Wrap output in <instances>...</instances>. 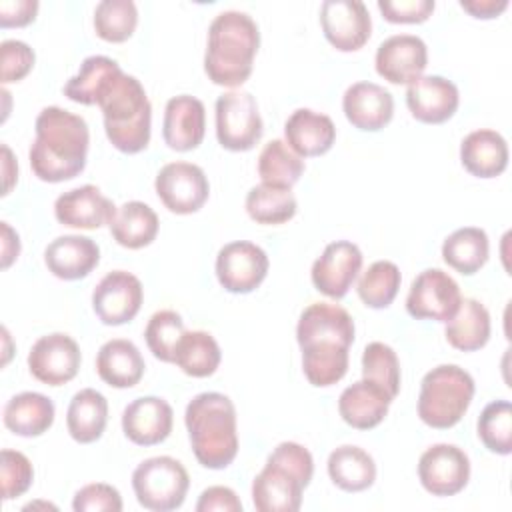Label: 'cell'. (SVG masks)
Returning <instances> with one entry per match:
<instances>
[{
	"instance_id": "7a4b0ae2",
	"label": "cell",
	"mask_w": 512,
	"mask_h": 512,
	"mask_svg": "<svg viewBox=\"0 0 512 512\" xmlns=\"http://www.w3.org/2000/svg\"><path fill=\"white\" fill-rule=\"evenodd\" d=\"M34 130L36 138L28 152L34 176L56 184L84 170L90 132L82 116L60 106H46L36 116Z\"/></svg>"
},
{
	"instance_id": "e575fe53",
	"label": "cell",
	"mask_w": 512,
	"mask_h": 512,
	"mask_svg": "<svg viewBox=\"0 0 512 512\" xmlns=\"http://www.w3.org/2000/svg\"><path fill=\"white\" fill-rule=\"evenodd\" d=\"M488 254V234L476 226H464L454 230L442 244L444 262L466 276L476 274L488 262Z\"/></svg>"
},
{
	"instance_id": "7bdbcfd3",
	"label": "cell",
	"mask_w": 512,
	"mask_h": 512,
	"mask_svg": "<svg viewBox=\"0 0 512 512\" xmlns=\"http://www.w3.org/2000/svg\"><path fill=\"white\" fill-rule=\"evenodd\" d=\"M184 332H186L184 320L178 312L158 310L150 316L146 324L144 340L150 352L154 354V358L162 362H174V350Z\"/></svg>"
},
{
	"instance_id": "b9f144b4",
	"label": "cell",
	"mask_w": 512,
	"mask_h": 512,
	"mask_svg": "<svg viewBox=\"0 0 512 512\" xmlns=\"http://www.w3.org/2000/svg\"><path fill=\"white\" fill-rule=\"evenodd\" d=\"M362 378L384 388L392 398L400 392V362L384 342H370L362 352Z\"/></svg>"
},
{
	"instance_id": "60d3db41",
	"label": "cell",
	"mask_w": 512,
	"mask_h": 512,
	"mask_svg": "<svg viewBox=\"0 0 512 512\" xmlns=\"http://www.w3.org/2000/svg\"><path fill=\"white\" fill-rule=\"evenodd\" d=\"M476 432L490 452L508 456L512 452V404L508 400L486 404L478 416Z\"/></svg>"
},
{
	"instance_id": "5bb4252c",
	"label": "cell",
	"mask_w": 512,
	"mask_h": 512,
	"mask_svg": "<svg viewBox=\"0 0 512 512\" xmlns=\"http://www.w3.org/2000/svg\"><path fill=\"white\" fill-rule=\"evenodd\" d=\"M82 354L74 338L64 332L40 336L28 354L30 374L48 386H62L70 382L80 370Z\"/></svg>"
},
{
	"instance_id": "4dcf8cb0",
	"label": "cell",
	"mask_w": 512,
	"mask_h": 512,
	"mask_svg": "<svg viewBox=\"0 0 512 512\" xmlns=\"http://www.w3.org/2000/svg\"><path fill=\"white\" fill-rule=\"evenodd\" d=\"M490 314L474 298H462L458 312L446 322L444 336L460 352H476L490 340Z\"/></svg>"
},
{
	"instance_id": "d4e9b609",
	"label": "cell",
	"mask_w": 512,
	"mask_h": 512,
	"mask_svg": "<svg viewBox=\"0 0 512 512\" xmlns=\"http://www.w3.org/2000/svg\"><path fill=\"white\" fill-rule=\"evenodd\" d=\"M284 138L300 158L322 156L336 140V126L332 118L322 112L298 108L284 122Z\"/></svg>"
},
{
	"instance_id": "f1b7e54d",
	"label": "cell",
	"mask_w": 512,
	"mask_h": 512,
	"mask_svg": "<svg viewBox=\"0 0 512 512\" xmlns=\"http://www.w3.org/2000/svg\"><path fill=\"white\" fill-rule=\"evenodd\" d=\"M54 404L40 392H20L4 406V426L16 436L34 438L48 432L54 424Z\"/></svg>"
},
{
	"instance_id": "4316f807",
	"label": "cell",
	"mask_w": 512,
	"mask_h": 512,
	"mask_svg": "<svg viewBox=\"0 0 512 512\" xmlns=\"http://www.w3.org/2000/svg\"><path fill=\"white\" fill-rule=\"evenodd\" d=\"M508 144L496 130L480 128L460 144V162L476 178H496L508 166Z\"/></svg>"
},
{
	"instance_id": "5b68a950",
	"label": "cell",
	"mask_w": 512,
	"mask_h": 512,
	"mask_svg": "<svg viewBox=\"0 0 512 512\" xmlns=\"http://www.w3.org/2000/svg\"><path fill=\"white\" fill-rule=\"evenodd\" d=\"M314 474L308 448L298 442H280L266 458L252 482V502L258 512H296L302 492Z\"/></svg>"
},
{
	"instance_id": "d6a6232c",
	"label": "cell",
	"mask_w": 512,
	"mask_h": 512,
	"mask_svg": "<svg viewBox=\"0 0 512 512\" xmlns=\"http://www.w3.org/2000/svg\"><path fill=\"white\" fill-rule=\"evenodd\" d=\"M158 226V216L148 204L140 200H130L116 210L110 222V234L120 246L138 250L154 242Z\"/></svg>"
},
{
	"instance_id": "52a82bcc",
	"label": "cell",
	"mask_w": 512,
	"mask_h": 512,
	"mask_svg": "<svg viewBox=\"0 0 512 512\" xmlns=\"http://www.w3.org/2000/svg\"><path fill=\"white\" fill-rule=\"evenodd\" d=\"M474 378L456 364H440L424 374L418 394L420 420L436 430L456 426L474 398Z\"/></svg>"
},
{
	"instance_id": "bcb514c9",
	"label": "cell",
	"mask_w": 512,
	"mask_h": 512,
	"mask_svg": "<svg viewBox=\"0 0 512 512\" xmlns=\"http://www.w3.org/2000/svg\"><path fill=\"white\" fill-rule=\"evenodd\" d=\"M76 512H120L122 496L120 492L104 482H94L82 486L72 500Z\"/></svg>"
},
{
	"instance_id": "30bf717a",
	"label": "cell",
	"mask_w": 512,
	"mask_h": 512,
	"mask_svg": "<svg viewBox=\"0 0 512 512\" xmlns=\"http://www.w3.org/2000/svg\"><path fill=\"white\" fill-rule=\"evenodd\" d=\"M462 294L456 280L440 270H422L414 280L406 296V310L416 320L448 322L460 308Z\"/></svg>"
},
{
	"instance_id": "9a60e30c",
	"label": "cell",
	"mask_w": 512,
	"mask_h": 512,
	"mask_svg": "<svg viewBox=\"0 0 512 512\" xmlns=\"http://www.w3.org/2000/svg\"><path fill=\"white\" fill-rule=\"evenodd\" d=\"M320 26L324 38L340 52L360 50L372 34L370 12L360 0H324Z\"/></svg>"
},
{
	"instance_id": "816d5d0a",
	"label": "cell",
	"mask_w": 512,
	"mask_h": 512,
	"mask_svg": "<svg viewBox=\"0 0 512 512\" xmlns=\"http://www.w3.org/2000/svg\"><path fill=\"white\" fill-rule=\"evenodd\" d=\"M0 228H2V268H8L20 254V240L8 222H0Z\"/></svg>"
},
{
	"instance_id": "2e32d148",
	"label": "cell",
	"mask_w": 512,
	"mask_h": 512,
	"mask_svg": "<svg viewBox=\"0 0 512 512\" xmlns=\"http://www.w3.org/2000/svg\"><path fill=\"white\" fill-rule=\"evenodd\" d=\"M142 300V282L126 270L108 272L92 292L94 314L106 326H120L134 320Z\"/></svg>"
},
{
	"instance_id": "1f68e13d",
	"label": "cell",
	"mask_w": 512,
	"mask_h": 512,
	"mask_svg": "<svg viewBox=\"0 0 512 512\" xmlns=\"http://www.w3.org/2000/svg\"><path fill=\"white\" fill-rule=\"evenodd\" d=\"M328 476L344 492L368 490L376 480L374 458L360 446L344 444L328 456Z\"/></svg>"
},
{
	"instance_id": "f907efd6",
	"label": "cell",
	"mask_w": 512,
	"mask_h": 512,
	"mask_svg": "<svg viewBox=\"0 0 512 512\" xmlns=\"http://www.w3.org/2000/svg\"><path fill=\"white\" fill-rule=\"evenodd\" d=\"M460 8L480 20L498 18L506 8L508 0H460Z\"/></svg>"
},
{
	"instance_id": "681fc988",
	"label": "cell",
	"mask_w": 512,
	"mask_h": 512,
	"mask_svg": "<svg viewBox=\"0 0 512 512\" xmlns=\"http://www.w3.org/2000/svg\"><path fill=\"white\" fill-rule=\"evenodd\" d=\"M38 12L36 0H2L0 2V26L22 28L34 22Z\"/></svg>"
},
{
	"instance_id": "9c48e42d",
	"label": "cell",
	"mask_w": 512,
	"mask_h": 512,
	"mask_svg": "<svg viewBox=\"0 0 512 512\" xmlns=\"http://www.w3.org/2000/svg\"><path fill=\"white\" fill-rule=\"evenodd\" d=\"M216 138L230 152H246L258 144L262 138V118L250 92L230 90L218 96Z\"/></svg>"
},
{
	"instance_id": "f35d334b",
	"label": "cell",
	"mask_w": 512,
	"mask_h": 512,
	"mask_svg": "<svg viewBox=\"0 0 512 512\" xmlns=\"http://www.w3.org/2000/svg\"><path fill=\"white\" fill-rule=\"evenodd\" d=\"M400 282H402L400 268L390 260H378L360 274L356 292L364 302V306L380 310V308H388L394 302L400 290Z\"/></svg>"
},
{
	"instance_id": "7dc6e473",
	"label": "cell",
	"mask_w": 512,
	"mask_h": 512,
	"mask_svg": "<svg viewBox=\"0 0 512 512\" xmlns=\"http://www.w3.org/2000/svg\"><path fill=\"white\" fill-rule=\"evenodd\" d=\"M434 0H378V10L392 24H420L434 12Z\"/></svg>"
},
{
	"instance_id": "44dd1931",
	"label": "cell",
	"mask_w": 512,
	"mask_h": 512,
	"mask_svg": "<svg viewBox=\"0 0 512 512\" xmlns=\"http://www.w3.org/2000/svg\"><path fill=\"white\" fill-rule=\"evenodd\" d=\"M174 424L172 406L158 396H140L122 412L124 436L138 446H154L164 442Z\"/></svg>"
},
{
	"instance_id": "277c9868",
	"label": "cell",
	"mask_w": 512,
	"mask_h": 512,
	"mask_svg": "<svg viewBox=\"0 0 512 512\" xmlns=\"http://www.w3.org/2000/svg\"><path fill=\"white\" fill-rule=\"evenodd\" d=\"M190 446L196 460L210 470H222L238 454L236 408L220 392L194 396L184 412Z\"/></svg>"
},
{
	"instance_id": "3957f363",
	"label": "cell",
	"mask_w": 512,
	"mask_h": 512,
	"mask_svg": "<svg viewBox=\"0 0 512 512\" xmlns=\"http://www.w3.org/2000/svg\"><path fill=\"white\" fill-rule=\"evenodd\" d=\"M258 46V26L246 12H220L208 28L204 54V72L208 80L226 88L242 86L252 74Z\"/></svg>"
},
{
	"instance_id": "8992f818",
	"label": "cell",
	"mask_w": 512,
	"mask_h": 512,
	"mask_svg": "<svg viewBox=\"0 0 512 512\" xmlns=\"http://www.w3.org/2000/svg\"><path fill=\"white\" fill-rule=\"evenodd\" d=\"M110 144L124 152H142L150 142L152 106L138 78L120 72L98 100Z\"/></svg>"
},
{
	"instance_id": "ffe728a7",
	"label": "cell",
	"mask_w": 512,
	"mask_h": 512,
	"mask_svg": "<svg viewBox=\"0 0 512 512\" xmlns=\"http://www.w3.org/2000/svg\"><path fill=\"white\" fill-rule=\"evenodd\" d=\"M460 104L458 88L444 76H420L406 88V106L410 114L424 124H442L450 120Z\"/></svg>"
},
{
	"instance_id": "d6986e66",
	"label": "cell",
	"mask_w": 512,
	"mask_h": 512,
	"mask_svg": "<svg viewBox=\"0 0 512 512\" xmlns=\"http://www.w3.org/2000/svg\"><path fill=\"white\" fill-rule=\"evenodd\" d=\"M116 206L110 198H106L98 186L84 184L60 194L54 202V216L60 224L68 228L96 230L102 226H110Z\"/></svg>"
},
{
	"instance_id": "6da1fadb",
	"label": "cell",
	"mask_w": 512,
	"mask_h": 512,
	"mask_svg": "<svg viewBox=\"0 0 512 512\" xmlns=\"http://www.w3.org/2000/svg\"><path fill=\"white\" fill-rule=\"evenodd\" d=\"M302 370L316 388L340 382L348 372V350L354 342V320L338 304L314 302L302 310L296 326Z\"/></svg>"
},
{
	"instance_id": "ab89813d",
	"label": "cell",
	"mask_w": 512,
	"mask_h": 512,
	"mask_svg": "<svg viewBox=\"0 0 512 512\" xmlns=\"http://www.w3.org/2000/svg\"><path fill=\"white\" fill-rule=\"evenodd\" d=\"M136 24L138 10L132 0H102L94 10V30L106 42H126Z\"/></svg>"
},
{
	"instance_id": "74e56055",
	"label": "cell",
	"mask_w": 512,
	"mask_h": 512,
	"mask_svg": "<svg viewBox=\"0 0 512 512\" xmlns=\"http://www.w3.org/2000/svg\"><path fill=\"white\" fill-rule=\"evenodd\" d=\"M302 172L304 160L284 140H270L258 156V176L264 184L292 188Z\"/></svg>"
},
{
	"instance_id": "8fae6325",
	"label": "cell",
	"mask_w": 512,
	"mask_h": 512,
	"mask_svg": "<svg viewBox=\"0 0 512 512\" xmlns=\"http://www.w3.org/2000/svg\"><path fill=\"white\" fill-rule=\"evenodd\" d=\"M160 202L174 214L198 212L210 194L204 170L192 162H170L160 168L154 180Z\"/></svg>"
},
{
	"instance_id": "7402d4cb",
	"label": "cell",
	"mask_w": 512,
	"mask_h": 512,
	"mask_svg": "<svg viewBox=\"0 0 512 512\" xmlns=\"http://www.w3.org/2000/svg\"><path fill=\"white\" fill-rule=\"evenodd\" d=\"M206 132V108L190 96L180 94L166 102L162 138L168 148L176 152H188L202 144Z\"/></svg>"
},
{
	"instance_id": "484cf974",
	"label": "cell",
	"mask_w": 512,
	"mask_h": 512,
	"mask_svg": "<svg viewBox=\"0 0 512 512\" xmlns=\"http://www.w3.org/2000/svg\"><path fill=\"white\" fill-rule=\"evenodd\" d=\"M392 396L370 380H358L342 390L338 412L342 420L356 430L376 428L388 414Z\"/></svg>"
},
{
	"instance_id": "603a6c76",
	"label": "cell",
	"mask_w": 512,
	"mask_h": 512,
	"mask_svg": "<svg viewBox=\"0 0 512 512\" xmlns=\"http://www.w3.org/2000/svg\"><path fill=\"white\" fill-rule=\"evenodd\" d=\"M342 110L354 128L378 132L394 116V98L380 84L354 82L342 96Z\"/></svg>"
},
{
	"instance_id": "ac0fdd59",
	"label": "cell",
	"mask_w": 512,
	"mask_h": 512,
	"mask_svg": "<svg viewBox=\"0 0 512 512\" xmlns=\"http://www.w3.org/2000/svg\"><path fill=\"white\" fill-rule=\"evenodd\" d=\"M376 72L390 84H412L428 66V48L414 34L386 38L376 50Z\"/></svg>"
},
{
	"instance_id": "8d00e7d4",
	"label": "cell",
	"mask_w": 512,
	"mask_h": 512,
	"mask_svg": "<svg viewBox=\"0 0 512 512\" xmlns=\"http://www.w3.org/2000/svg\"><path fill=\"white\" fill-rule=\"evenodd\" d=\"M296 208L292 188L262 182L246 194V212L258 224H284L294 218Z\"/></svg>"
},
{
	"instance_id": "d590c367",
	"label": "cell",
	"mask_w": 512,
	"mask_h": 512,
	"mask_svg": "<svg viewBox=\"0 0 512 512\" xmlns=\"http://www.w3.org/2000/svg\"><path fill=\"white\" fill-rule=\"evenodd\" d=\"M220 360V346L210 332L186 330L176 344L172 364L192 378H208L218 370Z\"/></svg>"
},
{
	"instance_id": "7c38bea8",
	"label": "cell",
	"mask_w": 512,
	"mask_h": 512,
	"mask_svg": "<svg viewBox=\"0 0 512 512\" xmlns=\"http://www.w3.org/2000/svg\"><path fill=\"white\" fill-rule=\"evenodd\" d=\"M266 252L248 240L228 242L216 256V278L220 286L232 294H248L256 290L268 274Z\"/></svg>"
},
{
	"instance_id": "f546056e",
	"label": "cell",
	"mask_w": 512,
	"mask_h": 512,
	"mask_svg": "<svg viewBox=\"0 0 512 512\" xmlns=\"http://www.w3.org/2000/svg\"><path fill=\"white\" fill-rule=\"evenodd\" d=\"M108 422V402L104 394L94 388H84L76 392L68 404L66 428L72 440L78 444L96 442Z\"/></svg>"
},
{
	"instance_id": "c3c4849f",
	"label": "cell",
	"mask_w": 512,
	"mask_h": 512,
	"mask_svg": "<svg viewBox=\"0 0 512 512\" xmlns=\"http://www.w3.org/2000/svg\"><path fill=\"white\" fill-rule=\"evenodd\" d=\"M242 512V502L236 496V492L228 486H210L206 488L198 502H196V512Z\"/></svg>"
},
{
	"instance_id": "ee69618b",
	"label": "cell",
	"mask_w": 512,
	"mask_h": 512,
	"mask_svg": "<svg viewBox=\"0 0 512 512\" xmlns=\"http://www.w3.org/2000/svg\"><path fill=\"white\" fill-rule=\"evenodd\" d=\"M0 480H2V498L14 500L22 496L34 480L32 462L18 450L4 448L0 462Z\"/></svg>"
},
{
	"instance_id": "f6af8a7d",
	"label": "cell",
	"mask_w": 512,
	"mask_h": 512,
	"mask_svg": "<svg viewBox=\"0 0 512 512\" xmlns=\"http://www.w3.org/2000/svg\"><path fill=\"white\" fill-rule=\"evenodd\" d=\"M34 50L22 40H4L0 44V80L2 84L18 82L34 66Z\"/></svg>"
},
{
	"instance_id": "4fadbf2b",
	"label": "cell",
	"mask_w": 512,
	"mask_h": 512,
	"mask_svg": "<svg viewBox=\"0 0 512 512\" xmlns=\"http://www.w3.org/2000/svg\"><path fill=\"white\" fill-rule=\"evenodd\" d=\"M418 478L432 496H454L470 480L468 454L454 444H434L418 460Z\"/></svg>"
},
{
	"instance_id": "e0dca14e",
	"label": "cell",
	"mask_w": 512,
	"mask_h": 512,
	"mask_svg": "<svg viewBox=\"0 0 512 512\" xmlns=\"http://www.w3.org/2000/svg\"><path fill=\"white\" fill-rule=\"evenodd\" d=\"M362 270V252L354 242H330L312 264V284L328 298L340 300L352 288Z\"/></svg>"
},
{
	"instance_id": "f5cc1de1",
	"label": "cell",
	"mask_w": 512,
	"mask_h": 512,
	"mask_svg": "<svg viewBox=\"0 0 512 512\" xmlns=\"http://www.w3.org/2000/svg\"><path fill=\"white\" fill-rule=\"evenodd\" d=\"M2 172H4V196L12 190L14 182L18 180V164L12 158V152L6 144H2Z\"/></svg>"
},
{
	"instance_id": "ba28073f",
	"label": "cell",
	"mask_w": 512,
	"mask_h": 512,
	"mask_svg": "<svg viewBox=\"0 0 512 512\" xmlns=\"http://www.w3.org/2000/svg\"><path fill=\"white\" fill-rule=\"evenodd\" d=\"M190 476L180 460L172 456H154L136 466L132 488L142 508L152 512L176 510L184 504Z\"/></svg>"
},
{
	"instance_id": "836d02e7",
	"label": "cell",
	"mask_w": 512,
	"mask_h": 512,
	"mask_svg": "<svg viewBox=\"0 0 512 512\" xmlns=\"http://www.w3.org/2000/svg\"><path fill=\"white\" fill-rule=\"evenodd\" d=\"M120 72L122 68L116 60L108 56H88L82 60L78 74L64 84V96L72 102L94 106Z\"/></svg>"
},
{
	"instance_id": "83f0119b",
	"label": "cell",
	"mask_w": 512,
	"mask_h": 512,
	"mask_svg": "<svg viewBox=\"0 0 512 512\" xmlns=\"http://www.w3.org/2000/svg\"><path fill=\"white\" fill-rule=\"evenodd\" d=\"M144 358L138 346L124 338L104 342L96 354V372L112 388H132L144 376Z\"/></svg>"
},
{
	"instance_id": "cb8c5ba5",
	"label": "cell",
	"mask_w": 512,
	"mask_h": 512,
	"mask_svg": "<svg viewBox=\"0 0 512 512\" xmlns=\"http://www.w3.org/2000/svg\"><path fill=\"white\" fill-rule=\"evenodd\" d=\"M100 262L98 244L80 234L54 238L44 250L46 268L60 280L86 278Z\"/></svg>"
}]
</instances>
